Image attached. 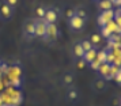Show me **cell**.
<instances>
[{
	"instance_id": "cell-1",
	"label": "cell",
	"mask_w": 121,
	"mask_h": 106,
	"mask_svg": "<svg viewBox=\"0 0 121 106\" xmlns=\"http://www.w3.org/2000/svg\"><path fill=\"white\" fill-rule=\"evenodd\" d=\"M114 19V8L113 10H108V11H101V14L98 15V25L99 27L106 26V23Z\"/></svg>"
},
{
	"instance_id": "cell-2",
	"label": "cell",
	"mask_w": 121,
	"mask_h": 106,
	"mask_svg": "<svg viewBox=\"0 0 121 106\" xmlns=\"http://www.w3.org/2000/svg\"><path fill=\"white\" fill-rule=\"evenodd\" d=\"M59 37V29L55 23H46V33H45V38L49 41H56Z\"/></svg>"
},
{
	"instance_id": "cell-3",
	"label": "cell",
	"mask_w": 121,
	"mask_h": 106,
	"mask_svg": "<svg viewBox=\"0 0 121 106\" xmlns=\"http://www.w3.org/2000/svg\"><path fill=\"white\" fill-rule=\"evenodd\" d=\"M69 27L73 30V31H79L84 27V19L79 18L78 15H73L72 18H69Z\"/></svg>"
},
{
	"instance_id": "cell-4",
	"label": "cell",
	"mask_w": 121,
	"mask_h": 106,
	"mask_svg": "<svg viewBox=\"0 0 121 106\" xmlns=\"http://www.w3.org/2000/svg\"><path fill=\"white\" fill-rule=\"evenodd\" d=\"M45 33H46V22L44 19H39L38 22H35V26H34V35L44 38Z\"/></svg>"
},
{
	"instance_id": "cell-5",
	"label": "cell",
	"mask_w": 121,
	"mask_h": 106,
	"mask_svg": "<svg viewBox=\"0 0 121 106\" xmlns=\"http://www.w3.org/2000/svg\"><path fill=\"white\" fill-rule=\"evenodd\" d=\"M59 19V14H57V10L55 8H48L45 11V17L44 21L46 23H56V21Z\"/></svg>"
},
{
	"instance_id": "cell-6",
	"label": "cell",
	"mask_w": 121,
	"mask_h": 106,
	"mask_svg": "<svg viewBox=\"0 0 121 106\" xmlns=\"http://www.w3.org/2000/svg\"><path fill=\"white\" fill-rule=\"evenodd\" d=\"M12 12H14L12 11V7L8 6L7 3L0 6V18L1 19H10L12 17Z\"/></svg>"
},
{
	"instance_id": "cell-7",
	"label": "cell",
	"mask_w": 121,
	"mask_h": 106,
	"mask_svg": "<svg viewBox=\"0 0 121 106\" xmlns=\"http://www.w3.org/2000/svg\"><path fill=\"white\" fill-rule=\"evenodd\" d=\"M95 57H97V49H95V48H91L90 50L84 52V55H83L82 60L86 63V64H87V63L94 61V60H95Z\"/></svg>"
},
{
	"instance_id": "cell-8",
	"label": "cell",
	"mask_w": 121,
	"mask_h": 106,
	"mask_svg": "<svg viewBox=\"0 0 121 106\" xmlns=\"http://www.w3.org/2000/svg\"><path fill=\"white\" fill-rule=\"evenodd\" d=\"M98 7L101 11H108V10H113V3L110 0H102V1H98Z\"/></svg>"
},
{
	"instance_id": "cell-9",
	"label": "cell",
	"mask_w": 121,
	"mask_h": 106,
	"mask_svg": "<svg viewBox=\"0 0 121 106\" xmlns=\"http://www.w3.org/2000/svg\"><path fill=\"white\" fill-rule=\"evenodd\" d=\"M7 75H8L10 80H12V79H15V78H19V76H21V68H19V67L10 68V71L7 72Z\"/></svg>"
},
{
	"instance_id": "cell-10",
	"label": "cell",
	"mask_w": 121,
	"mask_h": 106,
	"mask_svg": "<svg viewBox=\"0 0 121 106\" xmlns=\"http://www.w3.org/2000/svg\"><path fill=\"white\" fill-rule=\"evenodd\" d=\"M109 68H110V64H108V63H104V64H101V65H99V68L97 69V71H98L99 75H101V76H102V78L105 79L106 76H108Z\"/></svg>"
},
{
	"instance_id": "cell-11",
	"label": "cell",
	"mask_w": 121,
	"mask_h": 106,
	"mask_svg": "<svg viewBox=\"0 0 121 106\" xmlns=\"http://www.w3.org/2000/svg\"><path fill=\"white\" fill-rule=\"evenodd\" d=\"M106 56H108V50H97V57H95V60H97L99 64H104V63H106Z\"/></svg>"
},
{
	"instance_id": "cell-12",
	"label": "cell",
	"mask_w": 121,
	"mask_h": 106,
	"mask_svg": "<svg viewBox=\"0 0 121 106\" xmlns=\"http://www.w3.org/2000/svg\"><path fill=\"white\" fill-rule=\"evenodd\" d=\"M83 55H84V50H83V48H82V45H80V42L75 44V46H73V56L78 57V59H82Z\"/></svg>"
},
{
	"instance_id": "cell-13",
	"label": "cell",
	"mask_w": 121,
	"mask_h": 106,
	"mask_svg": "<svg viewBox=\"0 0 121 106\" xmlns=\"http://www.w3.org/2000/svg\"><path fill=\"white\" fill-rule=\"evenodd\" d=\"M120 71V67H117V65H113V64H110V68H109V72H108V76L105 78V80H110V79L114 78V75Z\"/></svg>"
},
{
	"instance_id": "cell-14",
	"label": "cell",
	"mask_w": 121,
	"mask_h": 106,
	"mask_svg": "<svg viewBox=\"0 0 121 106\" xmlns=\"http://www.w3.org/2000/svg\"><path fill=\"white\" fill-rule=\"evenodd\" d=\"M88 41H90V44H91V45H95V46H97V45L101 44L102 37H101V34H99V33H95V34H93V35H91V38L88 39Z\"/></svg>"
},
{
	"instance_id": "cell-15",
	"label": "cell",
	"mask_w": 121,
	"mask_h": 106,
	"mask_svg": "<svg viewBox=\"0 0 121 106\" xmlns=\"http://www.w3.org/2000/svg\"><path fill=\"white\" fill-rule=\"evenodd\" d=\"M34 26H35V22H27L25 26V33L29 35H34Z\"/></svg>"
},
{
	"instance_id": "cell-16",
	"label": "cell",
	"mask_w": 121,
	"mask_h": 106,
	"mask_svg": "<svg viewBox=\"0 0 121 106\" xmlns=\"http://www.w3.org/2000/svg\"><path fill=\"white\" fill-rule=\"evenodd\" d=\"M80 45H82V48L84 52H87V50H90L91 48H93V45L90 44V41L88 39H83L82 42H80Z\"/></svg>"
},
{
	"instance_id": "cell-17",
	"label": "cell",
	"mask_w": 121,
	"mask_h": 106,
	"mask_svg": "<svg viewBox=\"0 0 121 106\" xmlns=\"http://www.w3.org/2000/svg\"><path fill=\"white\" fill-rule=\"evenodd\" d=\"M45 11H46V8H45V7H38V8L35 10V14H37V17H38L39 19H44Z\"/></svg>"
},
{
	"instance_id": "cell-18",
	"label": "cell",
	"mask_w": 121,
	"mask_h": 106,
	"mask_svg": "<svg viewBox=\"0 0 121 106\" xmlns=\"http://www.w3.org/2000/svg\"><path fill=\"white\" fill-rule=\"evenodd\" d=\"M75 15H78L79 18H82V19H84V21H86V18H87V12L84 11L83 8H79V10H76V11H75Z\"/></svg>"
},
{
	"instance_id": "cell-19",
	"label": "cell",
	"mask_w": 121,
	"mask_h": 106,
	"mask_svg": "<svg viewBox=\"0 0 121 106\" xmlns=\"http://www.w3.org/2000/svg\"><path fill=\"white\" fill-rule=\"evenodd\" d=\"M110 35H112V33H110V31H109L106 27H105V26H104V27H101V37H104V38L108 39Z\"/></svg>"
},
{
	"instance_id": "cell-20",
	"label": "cell",
	"mask_w": 121,
	"mask_h": 106,
	"mask_svg": "<svg viewBox=\"0 0 121 106\" xmlns=\"http://www.w3.org/2000/svg\"><path fill=\"white\" fill-rule=\"evenodd\" d=\"M108 41H112V42H120V34H112Z\"/></svg>"
},
{
	"instance_id": "cell-21",
	"label": "cell",
	"mask_w": 121,
	"mask_h": 106,
	"mask_svg": "<svg viewBox=\"0 0 121 106\" xmlns=\"http://www.w3.org/2000/svg\"><path fill=\"white\" fill-rule=\"evenodd\" d=\"M114 59H116V57L112 55V52H108V56H106V63H108V64H113Z\"/></svg>"
},
{
	"instance_id": "cell-22",
	"label": "cell",
	"mask_w": 121,
	"mask_h": 106,
	"mask_svg": "<svg viewBox=\"0 0 121 106\" xmlns=\"http://www.w3.org/2000/svg\"><path fill=\"white\" fill-rule=\"evenodd\" d=\"M72 82H73V78H72V75L67 73L65 76H64V83H65V84H71Z\"/></svg>"
},
{
	"instance_id": "cell-23",
	"label": "cell",
	"mask_w": 121,
	"mask_h": 106,
	"mask_svg": "<svg viewBox=\"0 0 121 106\" xmlns=\"http://www.w3.org/2000/svg\"><path fill=\"white\" fill-rule=\"evenodd\" d=\"M68 98H69V99H76L78 98L76 90H69V93H68Z\"/></svg>"
},
{
	"instance_id": "cell-24",
	"label": "cell",
	"mask_w": 121,
	"mask_h": 106,
	"mask_svg": "<svg viewBox=\"0 0 121 106\" xmlns=\"http://www.w3.org/2000/svg\"><path fill=\"white\" fill-rule=\"evenodd\" d=\"M95 83H97L95 86H97V89H98V90H101V89H104V87H105V82L102 80V79H99V80H97Z\"/></svg>"
},
{
	"instance_id": "cell-25",
	"label": "cell",
	"mask_w": 121,
	"mask_h": 106,
	"mask_svg": "<svg viewBox=\"0 0 121 106\" xmlns=\"http://www.w3.org/2000/svg\"><path fill=\"white\" fill-rule=\"evenodd\" d=\"M11 84L14 86V87H19L21 86V80H19V78H15L11 80Z\"/></svg>"
},
{
	"instance_id": "cell-26",
	"label": "cell",
	"mask_w": 121,
	"mask_h": 106,
	"mask_svg": "<svg viewBox=\"0 0 121 106\" xmlns=\"http://www.w3.org/2000/svg\"><path fill=\"white\" fill-rule=\"evenodd\" d=\"M90 64H91V68H93V69H95V71H97V69L99 68V65H101V64H99V63L97 61V60H94V61H91Z\"/></svg>"
},
{
	"instance_id": "cell-27",
	"label": "cell",
	"mask_w": 121,
	"mask_h": 106,
	"mask_svg": "<svg viewBox=\"0 0 121 106\" xmlns=\"http://www.w3.org/2000/svg\"><path fill=\"white\" fill-rule=\"evenodd\" d=\"M84 67H86V63L83 61V60H80V61L76 63V68H78V69H83Z\"/></svg>"
},
{
	"instance_id": "cell-28",
	"label": "cell",
	"mask_w": 121,
	"mask_h": 106,
	"mask_svg": "<svg viewBox=\"0 0 121 106\" xmlns=\"http://www.w3.org/2000/svg\"><path fill=\"white\" fill-rule=\"evenodd\" d=\"M113 79H114V80L117 82V83H120V82H121V71H118V72L116 73V75H114V78H113Z\"/></svg>"
},
{
	"instance_id": "cell-29",
	"label": "cell",
	"mask_w": 121,
	"mask_h": 106,
	"mask_svg": "<svg viewBox=\"0 0 121 106\" xmlns=\"http://www.w3.org/2000/svg\"><path fill=\"white\" fill-rule=\"evenodd\" d=\"M73 15H75V11H73V10H68V11H67V17H68V19L72 18Z\"/></svg>"
},
{
	"instance_id": "cell-30",
	"label": "cell",
	"mask_w": 121,
	"mask_h": 106,
	"mask_svg": "<svg viewBox=\"0 0 121 106\" xmlns=\"http://www.w3.org/2000/svg\"><path fill=\"white\" fill-rule=\"evenodd\" d=\"M17 3H18V0H7V4H8V6H11V7H14Z\"/></svg>"
},
{
	"instance_id": "cell-31",
	"label": "cell",
	"mask_w": 121,
	"mask_h": 106,
	"mask_svg": "<svg viewBox=\"0 0 121 106\" xmlns=\"http://www.w3.org/2000/svg\"><path fill=\"white\" fill-rule=\"evenodd\" d=\"M120 4H121V0H113V6L120 7Z\"/></svg>"
},
{
	"instance_id": "cell-32",
	"label": "cell",
	"mask_w": 121,
	"mask_h": 106,
	"mask_svg": "<svg viewBox=\"0 0 121 106\" xmlns=\"http://www.w3.org/2000/svg\"><path fill=\"white\" fill-rule=\"evenodd\" d=\"M0 106H3V101H1V98H0Z\"/></svg>"
},
{
	"instance_id": "cell-33",
	"label": "cell",
	"mask_w": 121,
	"mask_h": 106,
	"mask_svg": "<svg viewBox=\"0 0 121 106\" xmlns=\"http://www.w3.org/2000/svg\"><path fill=\"white\" fill-rule=\"evenodd\" d=\"M97 1H102V0H97Z\"/></svg>"
},
{
	"instance_id": "cell-34",
	"label": "cell",
	"mask_w": 121,
	"mask_h": 106,
	"mask_svg": "<svg viewBox=\"0 0 121 106\" xmlns=\"http://www.w3.org/2000/svg\"><path fill=\"white\" fill-rule=\"evenodd\" d=\"M110 1H112V3H113V0H110Z\"/></svg>"
}]
</instances>
